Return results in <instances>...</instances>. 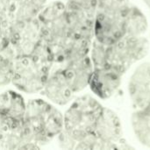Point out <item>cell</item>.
<instances>
[{
    "label": "cell",
    "mask_w": 150,
    "mask_h": 150,
    "mask_svg": "<svg viewBox=\"0 0 150 150\" xmlns=\"http://www.w3.org/2000/svg\"><path fill=\"white\" fill-rule=\"evenodd\" d=\"M142 1L144 2V4L150 9V0H142Z\"/></svg>",
    "instance_id": "cell-22"
},
{
    "label": "cell",
    "mask_w": 150,
    "mask_h": 150,
    "mask_svg": "<svg viewBox=\"0 0 150 150\" xmlns=\"http://www.w3.org/2000/svg\"><path fill=\"white\" fill-rule=\"evenodd\" d=\"M52 68L53 65L38 62L32 56L18 57L14 63L11 83L23 93H40Z\"/></svg>",
    "instance_id": "cell-6"
},
{
    "label": "cell",
    "mask_w": 150,
    "mask_h": 150,
    "mask_svg": "<svg viewBox=\"0 0 150 150\" xmlns=\"http://www.w3.org/2000/svg\"><path fill=\"white\" fill-rule=\"evenodd\" d=\"M92 40L71 36L54 54V65L62 66L79 60L90 54Z\"/></svg>",
    "instance_id": "cell-15"
},
{
    "label": "cell",
    "mask_w": 150,
    "mask_h": 150,
    "mask_svg": "<svg viewBox=\"0 0 150 150\" xmlns=\"http://www.w3.org/2000/svg\"><path fill=\"white\" fill-rule=\"evenodd\" d=\"M47 0H19L11 18L14 21H30L38 18Z\"/></svg>",
    "instance_id": "cell-18"
},
{
    "label": "cell",
    "mask_w": 150,
    "mask_h": 150,
    "mask_svg": "<svg viewBox=\"0 0 150 150\" xmlns=\"http://www.w3.org/2000/svg\"><path fill=\"white\" fill-rule=\"evenodd\" d=\"M26 109L23 96L14 91H0V125L3 133L21 131Z\"/></svg>",
    "instance_id": "cell-10"
},
{
    "label": "cell",
    "mask_w": 150,
    "mask_h": 150,
    "mask_svg": "<svg viewBox=\"0 0 150 150\" xmlns=\"http://www.w3.org/2000/svg\"><path fill=\"white\" fill-rule=\"evenodd\" d=\"M129 0H98L94 40L111 44L126 35V23L132 6Z\"/></svg>",
    "instance_id": "cell-2"
},
{
    "label": "cell",
    "mask_w": 150,
    "mask_h": 150,
    "mask_svg": "<svg viewBox=\"0 0 150 150\" xmlns=\"http://www.w3.org/2000/svg\"><path fill=\"white\" fill-rule=\"evenodd\" d=\"M148 20L144 13L132 4L126 23V35H143L148 29Z\"/></svg>",
    "instance_id": "cell-19"
},
{
    "label": "cell",
    "mask_w": 150,
    "mask_h": 150,
    "mask_svg": "<svg viewBox=\"0 0 150 150\" xmlns=\"http://www.w3.org/2000/svg\"><path fill=\"white\" fill-rule=\"evenodd\" d=\"M63 128V114L54 105L44 99H30L26 102L21 133L22 149H40L57 137Z\"/></svg>",
    "instance_id": "cell-1"
},
{
    "label": "cell",
    "mask_w": 150,
    "mask_h": 150,
    "mask_svg": "<svg viewBox=\"0 0 150 150\" xmlns=\"http://www.w3.org/2000/svg\"><path fill=\"white\" fill-rule=\"evenodd\" d=\"M98 0H67L65 11L71 34L93 40Z\"/></svg>",
    "instance_id": "cell-7"
},
{
    "label": "cell",
    "mask_w": 150,
    "mask_h": 150,
    "mask_svg": "<svg viewBox=\"0 0 150 150\" xmlns=\"http://www.w3.org/2000/svg\"><path fill=\"white\" fill-rule=\"evenodd\" d=\"M57 67L63 70V73L75 94L83 91L89 86L90 79L94 69L90 55Z\"/></svg>",
    "instance_id": "cell-14"
},
{
    "label": "cell",
    "mask_w": 150,
    "mask_h": 150,
    "mask_svg": "<svg viewBox=\"0 0 150 150\" xmlns=\"http://www.w3.org/2000/svg\"><path fill=\"white\" fill-rule=\"evenodd\" d=\"M149 47V41L143 35H125L111 44H106V66L125 74L148 54Z\"/></svg>",
    "instance_id": "cell-5"
},
{
    "label": "cell",
    "mask_w": 150,
    "mask_h": 150,
    "mask_svg": "<svg viewBox=\"0 0 150 150\" xmlns=\"http://www.w3.org/2000/svg\"><path fill=\"white\" fill-rule=\"evenodd\" d=\"M41 38L51 47L53 55L72 36L65 11V4L54 1L44 6L38 16Z\"/></svg>",
    "instance_id": "cell-4"
},
{
    "label": "cell",
    "mask_w": 150,
    "mask_h": 150,
    "mask_svg": "<svg viewBox=\"0 0 150 150\" xmlns=\"http://www.w3.org/2000/svg\"><path fill=\"white\" fill-rule=\"evenodd\" d=\"M2 134H3V131H2V128H1V125H0V138L2 136Z\"/></svg>",
    "instance_id": "cell-23"
},
{
    "label": "cell",
    "mask_w": 150,
    "mask_h": 150,
    "mask_svg": "<svg viewBox=\"0 0 150 150\" xmlns=\"http://www.w3.org/2000/svg\"><path fill=\"white\" fill-rule=\"evenodd\" d=\"M124 74L115 68L106 66L93 69L89 87L101 99L111 98L120 88Z\"/></svg>",
    "instance_id": "cell-13"
},
{
    "label": "cell",
    "mask_w": 150,
    "mask_h": 150,
    "mask_svg": "<svg viewBox=\"0 0 150 150\" xmlns=\"http://www.w3.org/2000/svg\"><path fill=\"white\" fill-rule=\"evenodd\" d=\"M128 93L135 109H150V62L135 69L128 82Z\"/></svg>",
    "instance_id": "cell-12"
},
{
    "label": "cell",
    "mask_w": 150,
    "mask_h": 150,
    "mask_svg": "<svg viewBox=\"0 0 150 150\" xmlns=\"http://www.w3.org/2000/svg\"><path fill=\"white\" fill-rule=\"evenodd\" d=\"M93 134L98 142V149H128L122 139V127L118 115L111 109L104 107L96 123Z\"/></svg>",
    "instance_id": "cell-8"
},
{
    "label": "cell",
    "mask_w": 150,
    "mask_h": 150,
    "mask_svg": "<svg viewBox=\"0 0 150 150\" xmlns=\"http://www.w3.org/2000/svg\"><path fill=\"white\" fill-rule=\"evenodd\" d=\"M103 108L102 105L90 95L77 98L63 114L64 132L76 143L82 141L93 134Z\"/></svg>",
    "instance_id": "cell-3"
},
{
    "label": "cell",
    "mask_w": 150,
    "mask_h": 150,
    "mask_svg": "<svg viewBox=\"0 0 150 150\" xmlns=\"http://www.w3.org/2000/svg\"><path fill=\"white\" fill-rule=\"evenodd\" d=\"M40 40L41 28L38 18L30 21H11L10 43L18 57L30 56Z\"/></svg>",
    "instance_id": "cell-9"
},
{
    "label": "cell",
    "mask_w": 150,
    "mask_h": 150,
    "mask_svg": "<svg viewBox=\"0 0 150 150\" xmlns=\"http://www.w3.org/2000/svg\"><path fill=\"white\" fill-rule=\"evenodd\" d=\"M18 54L11 43L0 49V87L11 83Z\"/></svg>",
    "instance_id": "cell-17"
},
{
    "label": "cell",
    "mask_w": 150,
    "mask_h": 150,
    "mask_svg": "<svg viewBox=\"0 0 150 150\" xmlns=\"http://www.w3.org/2000/svg\"><path fill=\"white\" fill-rule=\"evenodd\" d=\"M40 94L51 103L62 106L72 101L75 92L71 89L63 70L59 67H53Z\"/></svg>",
    "instance_id": "cell-11"
},
{
    "label": "cell",
    "mask_w": 150,
    "mask_h": 150,
    "mask_svg": "<svg viewBox=\"0 0 150 150\" xmlns=\"http://www.w3.org/2000/svg\"><path fill=\"white\" fill-rule=\"evenodd\" d=\"M19 0H0V13L12 16Z\"/></svg>",
    "instance_id": "cell-21"
},
{
    "label": "cell",
    "mask_w": 150,
    "mask_h": 150,
    "mask_svg": "<svg viewBox=\"0 0 150 150\" xmlns=\"http://www.w3.org/2000/svg\"><path fill=\"white\" fill-rule=\"evenodd\" d=\"M11 16L0 13V49L10 43Z\"/></svg>",
    "instance_id": "cell-20"
},
{
    "label": "cell",
    "mask_w": 150,
    "mask_h": 150,
    "mask_svg": "<svg viewBox=\"0 0 150 150\" xmlns=\"http://www.w3.org/2000/svg\"><path fill=\"white\" fill-rule=\"evenodd\" d=\"M131 125L139 142L150 149V109H136L132 114Z\"/></svg>",
    "instance_id": "cell-16"
}]
</instances>
